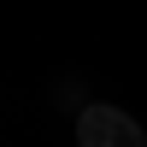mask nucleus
<instances>
[{"instance_id":"1","label":"nucleus","mask_w":147,"mask_h":147,"mask_svg":"<svg viewBox=\"0 0 147 147\" xmlns=\"http://www.w3.org/2000/svg\"><path fill=\"white\" fill-rule=\"evenodd\" d=\"M77 147H147L141 124L124 112V106H82L77 112Z\"/></svg>"}]
</instances>
